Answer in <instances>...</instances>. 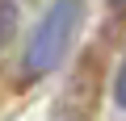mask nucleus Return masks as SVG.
<instances>
[{
  "label": "nucleus",
  "instance_id": "obj_1",
  "mask_svg": "<svg viewBox=\"0 0 126 121\" xmlns=\"http://www.w3.org/2000/svg\"><path fill=\"white\" fill-rule=\"evenodd\" d=\"M84 25V0H55V4L42 13V21L34 25L30 42H25V54H21V79H42L50 75L63 58H67L76 33Z\"/></svg>",
  "mask_w": 126,
  "mask_h": 121
},
{
  "label": "nucleus",
  "instance_id": "obj_3",
  "mask_svg": "<svg viewBox=\"0 0 126 121\" xmlns=\"http://www.w3.org/2000/svg\"><path fill=\"white\" fill-rule=\"evenodd\" d=\"M113 4H122V0H113Z\"/></svg>",
  "mask_w": 126,
  "mask_h": 121
},
{
  "label": "nucleus",
  "instance_id": "obj_2",
  "mask_svg": "<svg viewBox=\"0 0 126 121\" xmlns=\"http://www.w3.org/2000/svg\"><path fill=\"white\" fill-rule=\"evenodd\" d=\"M113 100H118V109H126V58H122L118 75H113Z\"/></svg>",
  "mask_w": 126,
  "mask_h": 121
}]
</instances>
